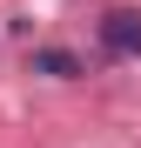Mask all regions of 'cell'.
<instances>
[{
    "instance_id": "cell-1",
    "label": "cell",
    "mask_w": 141,
    "mask_h": 148,
    "mask_svg": "<svg viewBox=\"0 0 141 148\" xmlns=\"http://www.w3.org/2000/svg\"><path fill=\"white\" fill-rule=\"evenodd\" d=\"M101 54L108 61H141V14L134 7H108L101 14Z\"/></svg>"
},
{
    "instance_id": "cell-2",
    "label": "cell",
    "mask_w": 141,
    "mask_h": 148,
    "mask_svg": "<svg viewBox=\"0 0 141 148\" xmlns=\"http://www.w3.org/2000/svg\"><path fill=\"white\" fill-rule=\"evenodd\" d=\"M34 74H47V81H74V74H81V54H67V47H40V54H34Z\"/></svg>"
}]
</instances>
